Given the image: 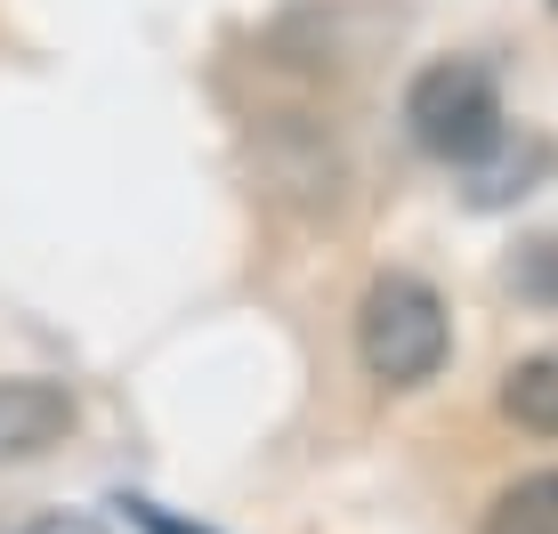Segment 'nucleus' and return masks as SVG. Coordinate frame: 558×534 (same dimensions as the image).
<instances>
[{
  "mask_svg": "<svg viewBox=\"0 0 558 534\" xmlns=\"http://www.w3.org/2000/svg\"><path fill=\"white\" fill-rule=\"evenodd\" d=\"M502 413L534 437H558V349H534L502 373Z\"/></svg>",
  "mask_w": 558,
  "mask_h": 534,
  "instance_id": "4",
  "label": "nucleus"
},
{
  "mask_svg": "<svg viewBox=\"0 0 558 534\" xmlns=\"http://www.w3.org/2000/svg\"><path fill=\"white\" fill-rule=\"evenodd\" d=\"M405 130H413L421 155L477 170L494 146L510 138L502 89H494V73L477 65V57H437V65H421L413 89H405Z\"/></svg>",
  "mask_w": 558,
  "mask_h": 534,
  "instance_id": "2",
  "label": "nucleus"
},
{
  "mask_svg": "<svg viewBox=\"0 0 558 534\" xmlns=\"http://www.w3.org/2000/svg\"><path fill=\"white\" fill-rule=\"evenodd\" d=\"M486 534H558V470H534V478L494 494Z\"/></svg>",
  "mask_w": 558,
  "mask_h": 534,
  "instance_id": "5",
  "label": "nucleus"
},
{
  "mask_svg": "<svg viewBox=\"0 0 558 534\" xmlns=\"http://www.w3.org/2000/svg\"><path fill=\"white\" fill-rule=\"evenodd\" d=\"M73 413H82V405H73L65 380H41V373L0 380V462H33V453L65 446Z\"/></svg>",
  "mask_w": 558,
  "mask_h": 534,
  "instance_id": "3",
  "label": "nucleus"
},
{
  "mask_svg": "<svg viewBox=\"0 0 558 534\" xmlns=\"http://www.w3.org/2000/svg\"><path fill=\"white\" fill-rule=\"evenodd\" d=\"M550 9H558V0H550Z\"/></svg>",
  "mask_w": 558,
  "mask_h": 534,
  "instance_id": "10",
  "label": "nucleus"
},
{
  "mask_svg": "<svg viewBox=\"0 0 558 534\" xmlns=\"http://www.w3.org/2000/svg\"><path fill=\"white\" fill-rule=\"evenodd\" d=\"M534 170H550V146H543V138H526V146L510 155V138H502L486 162L470 170V203H477V211H494V203H518Z\"/></svg>",
  "mask_w": 558,
  "mask_h": 534,
  "instance_id": "6",
  "label": "nucleus"
},
{
  "mask_svg": "<svg viewBox=\"0 0 558 534\" xmlns=\"http://www.w3.org/2000/svg\"><path fill=\"white\" fill-rule=\"evenodd\" d=\"M122 510H130V519H138L146 534H203V526H179L170 510H154V502H122Z\"/></svg>",
  "mask_w": 558,
  "mask_h": 534,
  "instance_id": "8",
  "label": "nucleus"
},
{
  "mask_svg": "<svg viewBox=\"0 0 558 534\" xmlns=\"http://www.w3.org/2000/svg\"><path fill=\"white\" fill-rule=\"evenodd\" d=\"M510 283H518L526 300H550V308H558V235L526 243V252L510 259Z\"/></svg>",
  "mask_w": 558,
  "mask_h": 534,
  "instance_id": "7",
  "label": "nucleus"
},
{
  "mask_svg": "<svg viewBox=\"0 0 558 534\" xmlns=\"http://www.w3.org/2000/svg\"><path fill=\"white\" fill-rule=\"evenodd\" d=\"M25 534H106L98 519H65V510H57V519H33Z\"/></svg>",
  "mask_w": 558,
  "mask_h": 534,
  "instance_id": "9",
  "label": "nucleus"
},
{
  "mask_svg": "<svg viewBox=\"0 0 558 534\" xmlns=\"http://www.w3.org/2000/svg\"><path fill=\"white\" fill-rule=\"evenodd\" d=\"M356 356H364V373L389 380V389H421V380H437V365L453 356L446 300H437L421 276H405V267L373 276V283H364V300H356Z\"/></svg>",
  "mask_w": 558,
  "mask_h": 534,
  "instance_id": "1",
  "label": "nucleus"
}]
</instances>
